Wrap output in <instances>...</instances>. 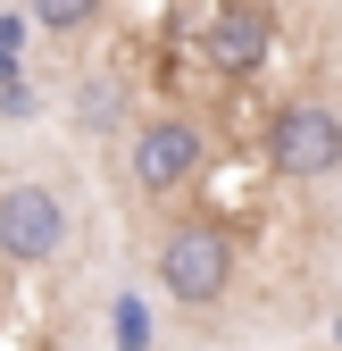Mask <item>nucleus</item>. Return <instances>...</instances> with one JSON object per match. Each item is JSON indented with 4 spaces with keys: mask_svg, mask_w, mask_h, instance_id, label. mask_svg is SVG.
<instances>
[{
    "mask_svg": "<svg viewBox=\"0 0 342 351\" xmlns=\"http://www.w3.org/2000/svg\"><path fill=\"white\" fill-rule=\"evenodd\" d=\"M267 159H276V176H301V184H317V176H334L342 167V117L326 109V101H284L276 117H267Z\"/></svg>",
    "mask_w": 342,
    "mask_h": 351,
    "instance_id": "f03ea898",
    "label": "nucleus"
},
{
    "mask_svg": "<svg viewBox=\"0 0 342 351\" xmlns=\"http://www.w3.org/2000/svg\"><path fill=\"white\" fill-rule=\"evenodd\" d=\"M75 125H83V134H117V125H125V84H117V75H83Z\"/></svg>",
    "mask_w": 342,
    "mask_h": 351,
    "instance_id": "423d86ee",
    "label": "nucleus"
},
{
    "mask_svg": "<svg viewBox=\"0 0 342 351\" xmlns=\"http://www.w3.org/2000/svg\"><path fill=\"white\" fill-rule=\"evenodd\" d=\"M200 125L192 117H142L134 125V143H125V176H134V193L167 201V193H184L192 176H200Z\"/></svg>",
    "mask_w": 342,
    "mask_h": 351,
    "instance_id": "7ed1b4c3",
    "label": "nucleus"
},
{
    "mask_svg": "<svg viewBox=\"0 0 342 351\" xmlns=\"http://www.w3.org/2000/svg\"><path fill=\"white\" fill-rule=\"evenodd\" d=\"M200 51H209V67H218L226 84L259 75L267 51H276V17H267V0H218V9L200 17Z\"/></svg>",
    "mask_w": 342,
    "mask_h": 351,
    "instance_id": "20e7f679",
    "label": "nucleus"
},
{
    "mask_svg": "<svg viewBox=\"0 0 342 351\" xmlns=\"http://www.w3.org/2000/svg\"><path fill=\"white\" fill-rule=\"evenodd\" d=\"M67 243V209L51 184H9L0 193V259L9 268H42V259H59Z\"/></svg>",
    "mask_w": 342,
    "mask_h": 351,
    "instance_id": "39448f33",
    "label": "nucleus"
},
{
    "mask_svg": "<svg viewBox=\"0 0 342 351\" xmlns=\"http://www.w3.org/2000/svg\"><path fill=\"white\" fill-rule=\"evenodd\" d=\"M150 268H159L167 301L209 310V301H226V285H234V243H226L218 217H184V226L159 234V259H150Z\"/></svg>",
    "mask_w": 342,
    "mask_h": 351,
    "instance_id": "f257e3e1",
    "label": "nucleus"
},
{
    "mask_svg": "<svg viewBox=\"0 0 342 351\" xmlns=\"http://www.w3.org/2000/svg\"><path fill=\"white\" fill-rule=\"evenodd\" d=\"M34 17L51 25V34H83V25L101 17V0H34Z\"/></svg>",
    "mask_w": 342,
    "mask_h": 351,
    "instance_id": "0eeeda50",
    "label": "nucleus"
}]
</instances>
